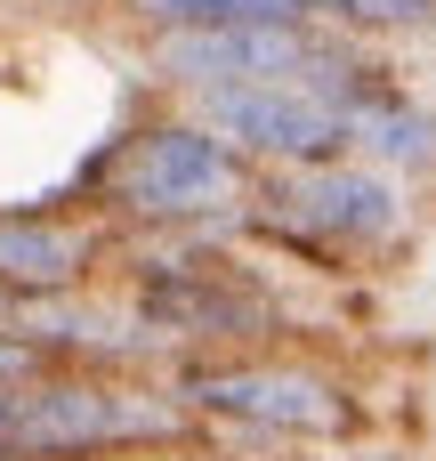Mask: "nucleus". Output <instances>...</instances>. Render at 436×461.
Listing matches in <instances>:
<instances>
[{"label": "nucleus", "instance_id": "1a4fd4ad", "mask_svg": "<svg viewBox=\"0 0 436 461\" xmlns=\"http://www.w3.org/2000/svg\"><path fill=\"white\" fill-rule=\"evenodd\" d=\"M348 154L380 162L388 178L436 194V97L405 81V65H388L356 105H348Z\"/></svg>", "mask_w": 436, "mask_h": 461}, {"label": "nucleus", "instance_id": "9b49d317", "mask_svg": "<svg viewBox=\"0 0 436 461\" xmlns=\"http://www.w3.org/2000/svg\"><path fill=\"white\" fill-rule=\"evenodd\" d=\"M32 365H40V357H32V348H24V340H16V332L0 324V381H16V373H32Z\"/></svg>", "mask_w": 436, "mask_h": 461}, {"label": "nucleus", "instance_id": "f03ea898", "mask_svg": "<svg viewBox=\"0 0 436 461\" xmlns=\"http://www.w3.org/2000/svg\"><path fill=\"white\" fill-rule=\"evenodd\" d=\"M421 235H429V194L405 186V178H388L364 154H324V162L259 170L251 227H243V243L283 251L307 276H372V267H396Z\"/></svg>", "mask_w": 436, "mask_h": 461}, {"label": "nucleus", "instance_id": "39448f33", "mask_svg": "<svg viewBox=\"0 0 436 461\" xmlns=\"http://www.w3.org/2000/svg\"><path fill=\"white\" fill-rule=\"evenodd\" d=\"M162 381L202 429L251 446H356L372 429V397L324 357L210 348V357H178Z\"/></svg>", "mask_w": 436, "mask_h": 461}, {"label": "nucleus", "instance_id": "f257e3e1", "mask_svg": "<svg viewBox=\"0 0 436 461\" xmlns=\"http://www.w3.org/2000/svg\"><path fill=\"white\" fill-rule=\"evenodd\" d=\"M259 170L194 113V105H154L121 113L97 154L81 162V203L113 219V235H210L235 243L251 227Z\"/></svg>", "mask_w": 436, "mask_h": 461}, {"label": "nucleus", "instance_id": "423d86ee", "mask_svg": "<svg viewBox=\"0 0 436 461\" xmlns=\"http://www.w3.org/2000/svg\"><path fill=\"white\" fill-rule=\"evenodd\" d=\"M340 49L316 16H235V24H194V32H154L138 41L146 89L154 97H194L218 81H259V73H307Z\"/></svg>", "mask_w": 436, "mask_h": 461}, {"label": "nucleus", "instance_id": "7ed1b4c3", "mask_svg": "<svg viewBox=\"0 0 436 461\" xmlns=\"http://www.w3.org/2000/svg\"><path fill=\"white\" fill-rule=\"evenodd\" d=\"M105 276L129 292V308L178 348V357H210V348H275L283 332H299L291 300L275 292V276L251 259V243H210V235H113Z\"/></svg>", "mask_w": 436, "mask_h": 461}, {"label": "nucleus", "instance_id": "f8f14e48", "mask_svg": "<svg viewBox=\"0 0 436 461\" xmlns=\"http://www.w3.org/2000/svg\"><path fill=\"white\" fill-rule=\"evenodd\" d=\"M0 324H8V300H0Z\"/></svg>", "mask_w": 436, "mask_h": 461}, {"label": "nucleus", "instance_id": "6e6552de", "mask_svg": "<svg viewBox=\"0 0 436 461\" xmlns=\"http://www.w3.org/2000/svg\"><path fill=\"white\" fill-rule=\"evenodd\" d=\"M113 259V219L81 194H24L0 203V300H49L97 284Z\"/></svg>", "mask_w": 436, "mask_h": 461}, {"label": "nucleus", "instance_id": "20e7f679", "mask_svg": "<svg viewBox=\"0 0 436 461\" xmlns=\"http://www.w3.org/2000/svg\"><path fill=\"white\" fill-rule=\"evenodd\" d=\"M202 421L162 373H81L32 365L0 381V461H146L194 446Z\"/></svg>", "mask_w": 436, "mask_h": 461}, {"label": "nucleus", "instance_id": "0eeeda50", "mask_svg": "<svg viewBox=\"0 0 436 461\" xmlns=\"http://www.w3.org/2000/svg\"><path fill=\"white\" fill-rule=\"evenodd\" d=\"M8 332L40 365H81V373H170L178 365V348L129 308L113 276L49 292V300H8Z\"/></svg>", "mask_w": 436, "mask_h": 461}, {"label": "nucleus", "instance_id": "9d476101", "mask_svg": "<svg viewBox=\"0 0 436 461\" xmlns=\"http://www.w3.org/2000/svg\"><path fill=\"white\" fill-rule=\"evenodd\" d=\"M324 32H340V41H356V49H380V57H396V49H429L436 41V0H299Z\"/></svg>", "mask_w": 436, "mask_h": 461}]
</instances>
